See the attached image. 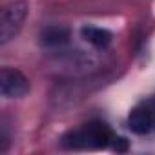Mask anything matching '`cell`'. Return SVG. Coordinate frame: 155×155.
I'll use <instances>...</instances> for the list:
<instances>
[{"instance_id":"obj_2","label":"cell","mask_w":155,"mask_h":155,"mask_svg":"<svg viewBox=\"0 0 155 155\" xmlns=\"http://www.w3.org/2000/svg\"><path fill=\"white\" fill-rule=\"evenodd\" d=\"M26 17H28V4L22 0L11 2L2 9V15H0V44H8L20 33Z\"/></svg>"},{"instance_id":"obj_6","label":"cell","mask_w":155,"mask_h":155,"mask_svg":"<svg viewBox=\"0 0 155 155\" xmlns=\"http://www.w3.org/2000/svg\"><path fill=\"white\" fill-rule=\"evenodd\" d=\"M82 33V38L88 40L90 44H93L95 48H106L110 46L111 42V33L108 29H102V28H95V26H84L81 29Z\"/></svg>"},{"instance_id":"obj_1","label":"cell","mask_w":155,"mask_h":155,"mask_svg":"<svg viewBox=\"0 0 155 155\" xmlns=\"http://www.w3.org/2000/svg\"><path fill=\"white\" fill-rule=\"evenodd\" d=\"M113 140L111 130L101 120L86 124L82 130L69 131L62 137V146L68 150H101Z\"/></svg>"},{"instance_id":"obj_7","label":"cell","mask_w":155,"mask_h":155,"mask_svg":"<svg viewBox=\"0 0 155 155\" xmlns=\"http://www.w3.org/2000/svg\"><path fill=\"white\" fill-rule=\"evenodd\" d=\"M113 150L119 151V153H124L128 151V140L124 137H119V139H113Z\"/></svg>"},{"instance_id":"obj_5","label":"cell","mask_w":155,"mask_h":155,"mask_svg":"<svg viewBox=\"0 0 155 155\" xmlns=\"http://www.w3.org/2000/svg\"><path fill=\"white\" fill-rule=\"evenodd\" d=\"M69 42V29L64 26H48L40 31V44L46 48H60Z\"/></svg>"},{"instance_id":"obj_8","label":"cell","mask_w":155,"mask_h":155,"mask_svg":"<svg viewBox=\"0 0 155 155\" xmlns=\"http://www.w3.org/2000/svg\"><path fill=\"white\" fill-rule=\"evenodd\" d=\"M153 130H155V111H153Z\"/></svg>"},{"instance_id":"obj_4","label":"cell","mask_w":155,"mask_h":155,"mask_svg":"<svg viewBox=\"0 0 155 155\" xmlns=\"http://www.w3.org/2000/svg\"><path fill=\"white\" fill-rule=\"evenodd\" d=\"M128 126L137 135H146L153 130V110L148 106H135L128 117Z\"/></svg>"},{"instance_id":"obj_3","label":"cell","mask_w":155,"mask_h":155,"mask_svg":"<svg viewBox=\"0 0 155 155\" xmlns=\"http://www.w3.org/2000/svg\"><path fill=\"white\" fill-rule=\"evenodd\" d=\"M0 91L6 99H20L29 91V81L18 69L2 68V71H0Z\"/></svg>"}]
</instances>
